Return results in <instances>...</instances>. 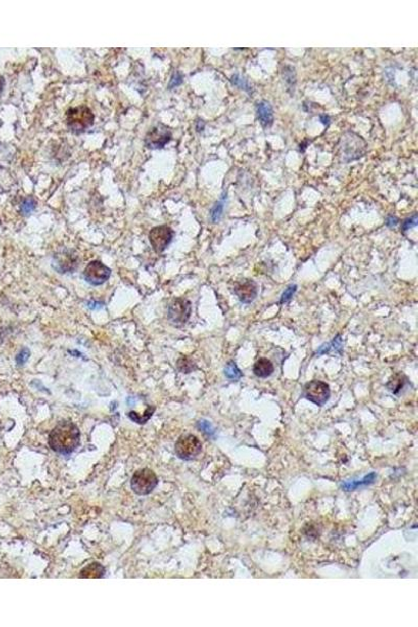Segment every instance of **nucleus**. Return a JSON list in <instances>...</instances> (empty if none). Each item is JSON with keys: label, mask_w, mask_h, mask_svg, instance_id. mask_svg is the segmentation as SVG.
Instances as JSON below:
<instances>
[{"label": "nucleus", "mask_w": 418, "mask_h": 627, "mask_svg": "<svg viewBox=\"0 0 418 627\" xmlns=\"http://www.w3.org/2000/svg\"><path fill=\"white\" fill-rule=\"evenodd\" d=\"M81 433L73 422L60 421L53 429L49 437L52 450L60 454H70L80 444Z\"/></svg>", "instance_id": "1"}, {"label": "nucleus", "mask_w": 418, "mask_h": 627, "mask_svg": "<svg viewBox=\"0 0 418 627\" xmlns=\"http://www.w3.org/2000/svg\"><path fill=\"white\" fill-rule=\"evenodd\" d=\"M95 121V115L87 106H77L70 108L66 113L68 129L75 134L84 133Z\"/></svg>", "instance_id": "2"}, {"label": "nucleus", "mask_w": 418, "mask_h": 627, "mask_svg": "<svg viewBox=\"0 0 418 627\" xmlns=\"http://www.w3.org/2000/svg\"><path fill=\"white\" fill-rule=\"evenodd\" d=\"M158 484V478L152 469H139L131 479V487L137 495H148L152 492Z\"/></svg>", "instance_id": "3"}, {"label": "nucleus", "mask_w": 418, "mask_h": 627, "mask_svg": "<svg viewBox=\"0 0 418 627\" xmlns=\"http://www.w3.org/2000/svg\"><path fill=\"white\" fill-rule=\"evenodd\" d=\"M175 451L181 459L193 460L202 451V443L195 435H183L176 442Z\"/></svg>", "instance_id": "4"}, {"label": "nucleus", "mask_w": 418, "mask_h": 627, "mask_svg": "<svg viewBox=\"0 0 418 627\" xmlns=\"http://www.w3.org/2000/svg\"><path fill=\"white\" fill-rule=\"evenodd\" d=\"M192 303L185 298H177L168 306L167 317L169 322L176 326L187 323L191 317Z\"/></svg>", "instance_id": "5"}, {"label": "nucleus", "mask_w": 418, "mask_h": 627, "mask_svg": "<svg viewBox=\"0 0 418 627\" xmlns=\"http://www.w3.org/2000/svg\"><path fill=\"white\" fill-rule=\"evenodd\" d=\"M303 393L306 399L320 407L327 404L331 397L330 386L327 383L317 380L306 383Z\"/></svg>", "instance_id": "6"}, {"label": "nucleus", "mask_w": 418, "mask_h": 627, "mask_svg": "<svg viewBox=\"0 0 418 627\" xmlns=\"http://www.w3.org/2000/svg\"><path fill=\"white\" fill-rule=\"evenodd\" d=\"M174 232L168 226H157L152 228L149 233V240L155 252L161 253L172 243Z\"/></svg>", "instance_id": "7"}, {"label": "nucleus", "mask_w": 418, "mask_h": 627, "mask_svg": "<svg viewBox=\"0 0 418 627\" xmlns=\"http://www.w3.org/2000/svg\"><path fill=\"white\" fill-rule=\"evenodd\" d=\"M111 270L101 261H91L84 271V277L87 282L94 286H101L109 279Z\"/></svg>", "instance_id": "8"}, {"label": "nucleus", "mask_w": 418, "mask_h": 627, "mask_svg": "<svg viewBox=\"0 0 418 627\" xmlns=\"http://www.w3.org/2000/svg\"><path fill=\"white\" fill-rule=\"evenodd\" d=\"M172 138V133L163 125L153 128L146 136V146L150 149H161Z\"/></svg>", "instance_id": "9"}, {"label": "nucleus", "mask_w": 418, "mask_h": 627, "mask_svg": "<svg viewBox=\"0 0 418 627\" xmlns=\"http://www.w3.org/2000/svg\"><path fill=\"white\" fill-rule=\"evenodd\" d=\"M235 294L238 296L239 300L243 303H251L257 296L258 287L256 282L250 279L236 282L234 288Z\"/></svg>", "instance_id": "10"}, {"label": "nucleus", "mask_w": 418, "mask_h": 627, "mask_svg": "<svg viewBox=\"0 0 418 627\" xmlns=\"http://www.w3.org/2000/svg\"><path fill=\"white\" fill-rule=\"evenodd\" d=\"M54 266L60 273L72 272L76 269L79 264V257L77 255H73L70 252H64L62 254H58L54 258Z\"/></svg>", "instance_id": "11"}, {"label": "nucleus", "mask_w": 418, "mask_h": 627, "mask_svg": "<svg viewBox=\"0 0 418 627\" xmlns=\"http://www.w3.org/2000/svg\"><path fill=\"white\" fill-rule=\"evenodd\" d=\"M256 114L262 127H270L274 121L272 105L268 101H260L256 105Z\"/></svg>", "instance_id": "12"}, {"label": "nucleus", "mask_w": 418, "mask_h": 627, "mask_svg": "<svg viewBox=\"0 0 418 627\" xmlns=\"http://www.w3.org/2000/svg\"><path fill=\"white\" fill-rule=\"evenodd\" d=\"M253 372L258 378H268L273 372H274V365L271 362L270 360L266 359V357H261L258 361H256V363L253 366Z\"/></svg>", "instance_id": "13"}, {"label": "nucleus", "mask_w": 418, "mask_h": 627, "mask_svg": "<svg viewBox=\"0 0 418 627\" xmlns=\"http://www.w3.org/2000/svg\"><path fill=\"white\" fill-rule=\"evenodd\" d=\"M105 574V568L99 562H92L85 567L80 574L81 578L84 579H98L102 578Z\"/></svg>", "instance_id": "14"}, {"label": "nucleus", "mask_w": 418, "mask_h": 627, "mask_svg": "<svg viewBox=\"0 0 418 627\" xmlns=\"http://www.w3.org/2000/svg\"><path fill=\"white\" fill-rule=\"evenodd\" d=\"M406 382H407L406 375L402 374L401 372H397V373H394L390 378L389 382L387 383V388H388L389 391H391L393 394H397L398 392L404 388Z\"/></svg>", "instance_id": "15"}, {"label": "nucleus", "mask_w": 418, "mask_h": 627, "mask_svg": "<svg viewBox=\"0 0 418 627\" xmlns=\"http://www.w3.org/2000/svg\"><path fill=\"white\" fill-rule=\"evenodd\" d=\"M376 478H377L376 473H370L369 475H367L361 481H352V482H345V483H343L342 484V488L344 490H347V491L358 489V488L362 487V486H367L369 484H373L375 482Z\"/></svg>", "instance_id": "16"}, {"label": "nucleus", "mask_w": 418, "mask_h": 627, "mask_svg": "<svg viewBox=\"0 0 418 627\" xmlns=\"http://www.w3.org/2000/svg\"><path fill=\"white\" fill-rule=\"evenodd\" d=\"M341 349H342V339H341V335H338L336 338H334V340L331 343L322 345V346L319 348V350H317V353L325 354V353H330L331 351L341 353Z\"/></svg>", "instance_id": "17"}, {"label": "nucleus", "mask_w": 418, "mask_h": 627, "mask_svg": "<svg viewBox=\"0 0 418 627\" xmlns=\"http://www.w3.org/2000/svg\"><path fill=\"white\" fill-rule=\"evenodd\" d=\"M225 375L227 376L229 380L237 381V380H240L242 378L243 374H242L241 370L239 369V367L237 366V364L231 361V362H229L226 365V367H225Z\"/></svg>", "instance_id": "18"}, {"label": "nucleus", "mask_w": 418, "mask_h": 627, "mask_svg": "<svg viewBox=\"0 0 418 627\" xmlns=\"http://www.w3.org/2000/svg\"><path fill=\"white\" fill-rule=\"evenodd\" d=\"M154 411H155V408H154V407H148V409L146 410V412H145V415H144V416H141L139 414H137L136 412L131 411V412L129 413V417H130L133 421H135L136 423H145V422H146V421H147V420H148V419L152 416V414H153V412H154Z\"/></svg>", "instance_id": "19"}, {"label": "nucleus", "mask_w": 418, "mask_h": 627, "mask_svg": "<svg viewBox=\"0 0 418 627\" xmlns=\"http://www.w3.org/2000/svg\"><path fill=\"white\" fill-rule=\"evenodd\" d=\"M224 201H220L215 204L213 206V208L211 209L210 212V218L213 223H218L220 221V218L223 214V210H224Z\"/></svg>", "instance_id": "20"}, {"label": "nucleus", "mask_w": 418, "mask_h": 627, "mask_svg": "<svg viewBox=\"0 0 418 627\" xmlns=\"http://www.w3.org/2000/svg\"><path fill=\"white\" fill-rule=\"evenodd\" d=\"M177 365H178V369L184 373H190L195 369V364L188 357L179 359Z\"/></svg>", "instance_id": "21"}, {"label": "nucleus", "mask_w": 418, "mask_h": 627, "mask_svg": "<svg viewBox=\"0 0 418 627\" xmlns=\"http://www.w3.org/2000/svg\"><path fill=\"white\" fill-rule=\"evenodd\" d=\"M231 82L234 83V85L238 86L240 89H243V90H245L247 92H250L251 91V87H250L249 84H248L247 80H245L244 77L240 76L239 74H235L234 76H232L231 77Z\"/></svg>", "instance_id": "22"}, {"label": "nucleus", "mask_w": 418, "mask_h": 627, "mask_svg": "<svg viewBox=\"0 0 418 627\" xmlns=\"http://www.w3.org/2000/svg\"><path fill=\"white\" fill-rule=\"evenodd\" d=\"M296 291H297V286H296V285H292V286H290V287H289V288H288V289H287V290L283 293L282 298H281V303H287V302H289V301L292 299V297L294 296V294L296 293Z\"/></svg>", "instance_id": "23"}, {"label": "nucleus", "mask_w": 418, "mask_h": 627, "mask_svg": "<svg viewBox=\"0 0 418 627\" xmlns=\"http://www.w3.org/2000/svg\"><path fill=\"white\" fill-rule=\"evenodd\" d=\"M35 207H36L35 201L33 199H27L22 203L21 211L23 212V214H29L35 209Z\"/></svg>", "instance_id": "24"}, {"label": "nucleus", "mask_w": 418, "mask_h": 627, "mask_svg": "<svg viewBox=\"0 0 418 627\" xmlns=\"http://www.w3.org/2000/svg\"><path fill=\"white\" fill-rule=\"evenodd\" d=\"M416 225H417V214L415 213L412 216H410L407 219H405L404 222H402L401 228H402V230H404V231H407V230L415 227Z\"/></svg>", "instance_id": "25"}, {"label": "nucleus", "mask_w": 418, "mask_h": 627, "mask_svg": "<svg viewBox=\"0 0 418 627\" xmlns=\"http://www.w3.org/2000/svg\"><path fill=\"white\" fill-rule=\"evenodd\" d=\"M30 355V351L28 348H23L16 356V362L18 365H23L26 361L28 360Z\"/></svg>", "instance_id": "26"}, {"label": "nucleus", "mask_w": 418, "mask_h": 627, "mask_svg": "<svg viewBox=\"0 0 418 627\" xmlns=\"http://www.w3.org/2000/svg\"><path fill=\"white\" fill-rule=\"evenodd\" d=\"M199 427L204 433H206L208 435H212L214 433L211 425L209 423V421H207V420H201L199 422Z\"/></svg>", "instance_id": "27"}, {"label": "nucleus", "mask_w": 418, "mask_h": 627, "mask_svg": "<svg viewBox=\"0 0 418 627\" xmlns=\"http://www.w3.org/2000/svg\"><path fill=\"white\" fill-rule=\"evenodd\" d=\"M181 83H182V75H181L180 73H178V72H177V73H175V74H174V76L172 77V82H171V84H169V88H172V87H176V86H179Z\"/></svg>", "instance_id": "28"}, {"label": "nucleus", "mask_w": 418, "mask_h": 627, "mask_svg": "<svg viewBox=\"0 0 418 627\" xmlns=\"http://www.w3.org/2000/svg\"><path fill=\"white\" fill-rule=\"evenodd\" d=\"M397 224H398V218L396 216L390 215V216L387 217L386 225L388 226V227H395Z\"/></svg>", "instance_id": "29"}, {"label": "nucleus", "mask_w": 418, "mask_h": 627, "mask_svg": "<svg viewBox=\"0 0 418 627\" xmlns=\"http://www.w3.org/2000/svg\"><path fill=\"white\" fill-rule=\"evenodd\" d=\"M320 119H321V121L324 124H327V123L330 122V117L328 115H320Z\"/></svg>", "instance_id": "30"}, {"label": "nucleus", "mask_w": 418, "mask_h": 627, "mask_svg": "<svg viewBox=\"0 0 418 627\" xmlns=\"http://www.w3.org/2000/svg\"><path fill=\"white\" fill-rule=\"evenodd\" d=\"M4 85H5V80H4V77H3L2 75H0V92L3 91Z\"/></svg>", "instance_id": "31"}]
</instances>
